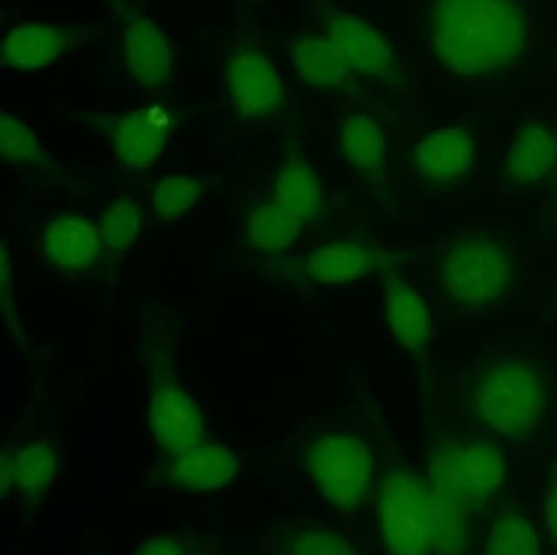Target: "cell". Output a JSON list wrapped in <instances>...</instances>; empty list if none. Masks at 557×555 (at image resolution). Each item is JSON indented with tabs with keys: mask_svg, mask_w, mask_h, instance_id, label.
<instances>
[{
	"mask_svg": "<svg viewBox=\"0 0 557 555\" xmlns=\"http://www.w3.org/2000/svg\"><path fill=\"white\" fill-rule=\"evenodd\" d=\"M528 13L511 0H441L432 8V41L437 61L467 77L511 69L528 41Z\"/></svg>",
	"mask_w": 557,
	"mask_h": 555,
	"instance_id": "cell-1",
	"label": "cell"
},
{
	"mask_svg": "<svg viewBox=\"0 0 557 555\" xmlns=\"http://www.w3.org/2000/svg\"><path fill=\"white\" fill-rule=\"evenodd\" d=\"M463 511L421 474L392 470L377 491V520L391 555H458L466 545Z\"/></svg>",
	"mask_w": 557,
	"mask_h": 555,
	"instance_id": "cell-2",
	"label": "cell"
},
{
	"mask_svg": "<svg viewBox=\"0 0 557 555\" xmlns=\"http://www.w3.org/2000/svg\"><path fill=\"white\" fill-rule=\"evenodd\" d=\"M546 373L524 357H497L480 362L466 392L475 425L510 441L531 437L546 407Z\"/></svg>",
	"mask_w": 557,
	"mask_h": 555,
	"instance_id": "cell-3",
	"label": "cell"
},
{
	"mask_svg": "<svg viewBox=\"0 0 557 555\" xmlns=\"http://www.w3.org/2000/svg\"><path fill=\"white\" fill-rule=\"evenodd\" d=\"M512 275V246L500 233H463L450 243L444 257L445 296L462 308L484 310L502 304L510 292Z\"/></svg>",
	"mask_w": 557,
	"mask_h": 555,
	"instance_id": "cell-4",
	"label": "cell"
},
{
	"mask_svg": "<svg viewBox=\"0 0 557 555\" xmlns=\"http://www.w3.org/2000/svg\"><path fill=\"white\" fill-rule=\"evenodd\" d=\"M505 474L502 448L484 437H447L430 453L433 490L463 513L480 508L500 488Z\"/></svg>",
	"mask_w": 557,
	"mask_h": 555,
	"instance_id": "cell-5",
	"label": "cell"
},
{
	"mask_svg": "<svg viewBox=\"0 0 557 555\" xmlns=\"http://www.w3.org/2000/svg\"><path fill=\"white\" fill-rule=\"evenodd\" d=\"M306 466L329 503L352 508L368 497L373 459L359 437L334 432L318 435L306 449Z\"/></svg>",
	"mask_w": 557,
	"mask_h": 555,
	"instance_id": "cell-6",
	"label": "cell"
},
{
	"mask_svg": "<svg viewBox=\"0 0 557 555\" xmlns=\"http://www.w3.org/2000/svg\"><path fill=\"white\" fill-rule=\"evenodd\" d=\"M226 86L234 109L245 119L271 116L281 107L280 74L257 47H240L228 57Z\"/></svg>",
	"mask_w": 557,
	"mask_h": 555,
	"instance_id": "cell-7",
	"label": "cell"
},
{
	"mask_svg": "<svg viewBox=\"0 0 557 555\" xmlns=\"http://www.w3.org/2000/svg\"><path fill=\"white\" fill-rule=\"evenodd\" d=\"M474 163V141L461 126L437 128L420 139L413 151L416 173L431 189H448L465 181Z\"/></svg>",
	"mask_w": 557,
	"mask_h": 555,
	"instance_id": "cell-8",
	"label": "cell"
},
{
	"mask_svg": "<svg viewBox=\"0 0 557 555\" xmlns=\"http://www.w3.org/2000/svg\"><path fill=\"white\" fill-rule=\"evenodd\" d=\"M325 36L344 53L351 71L387 78L394 67L392 48L384 36L363 18L342 10L326 15Z\"/></svg>",
	"mask_w": 557,
	"mask_h": 555,
	"instance_id": "cell-9",
	"label": "cell"
},
{
	"mask_svg": "<svg viewBox=\"0 0 557 555\" xmlns=\"http://www.w3.org/2000/svg\"><path fill=\"white\" fill-rule=\"evenodd\" d=\"M150 429L170 454L202 444L203 419L194 398L180 386H159L150 403Z\"/></svg>",
	"mask_w": 557,
	"mask_h": 555,
	"instance_id": "cell-10",
	"label": "cell"
},
{
	"mask_svg": "<svg viewBox=\"0 0 557 555\" xmlns=\"http://www.w3.org/2000/svg\"><path fill=\"white\" fill-rule=\"evenodd\" d=\"M236 469V457L228 447L199 444L171 454L158 472V482L186 491H213L226 485Z\"/></svg>",
	"mask_w": 557,
	"mask_h": 555,
	"instance_id": "cell-11",
	"label": "cell"
},
{
	"mask_svg": "<svg viewBox=\"0 0 557 555\" xmlns=\"http://www.w3.org/2000/svg\"><path fill=\"white\" fill-rule=\"evenodd\" d=\"M556 159V134L537 121H525L516 128L504 157V178L515 187L533 185L550 172Z\"/></svg>",
	"mask_w": 557,
	"mask_h": 555,
	"instance_id": "cell-12",
	"label": "cell"
},
{
	"mask_svg": "<svg viewBox=\"0 0 557 555\" xmlns=\"http://www.w3.org/2000/svg\"><path fill=\"white\" fill-rule=\"evenodd\" d=\"M124 55L133 77L156 87L171 73V54L163 33L149 18L132 17L124 26Z\"/></svg>",
	"mask_w": 557,
	"mask_h": 555,
	"instance_id": "cell-13",
	"label": "cell"
},
{
	"mask_svg": "<svg viewBox=\"0 0 557 555\" xmlns=\"http://www.w3.org/2000/svg\"><path fill=\"white\" fill-rule=\"evenodd\" d=\"M166 121L158 108L136 110L120 118L112 130L119 159L132 168L151 164L164 146Z\"/></svg>",
	"mask_w": 557,
	"mask_h": 555,
	"instance_id": "cell-14",
	"label": "cell"
},
{
	"mask_svg": "<svg viewBox=\"0 0 557 555\" xmlns=\"http://www.w3.org/2000/svg\"><path fill=\"white\" fill-rule=\"evenodd\" d=\"M302 222L317 221L323 211L322 186L315 168L301 155L287 156L273 181V200Z\"/></svg>",
	"mask_w": 557,
	"mask_h": 555,
	"instance_id": "cell-15",
	"label": "cell"
},
{
	"mask_svg": "<svg viewBox=\"0 0 557 555\" xmlns=\"http://www.w3.org/2000/svg\"><path fill=\"white\" fill-rule=\"evenodd\" d=\"M57 472L54 449L45 443L18 447L7 455L2 453L0 464V491L3 499L13 490L28 498L41 497L51 486Z\"/></svg>",
	"mask_w": 557,
	"mask_h": 555,
	"instance_id": "cell-16",
	"label": "cell"
},
{
	"mask_svg": "<svg viewBox=\"0 0 557 555\" xmlns=\"http://www.w3.org/2000/svg\"><path fill=\"white\" fill-rule=\"evenodd\" d=\"M386 258L382 249L354 240H336L308 255L307 273L324 283L350 281L379 267Z\"/></svg>",
	"mask_w": 557,
	"mask_h": 555,
	"instance_id": "cell-17",
	"label": "cell"
},
{
	"mask_svg": "<svg viewBox=\"0 0 557 555\" xmlns=\"http://www.w3.org/2000/svg\"><path fill=\"white\" fill-rule=\"evenodd\" d=\"M386 316L399 344L422 354L430 337L429 309L422 296L400 278L386 282Z\"/></svg>",
	"mask_w": 557,
	"mask_h": 555,
	"instance_id": "cell-18",
	"label": "cell"
},
{
	"mask_svg": "<svg viewBox=\"0 0 557 555\" xmlns=\"http://www.w3.org/2000/svg\"><path fill=\"white\" fill-rule=\"evenodd\" d=\"M47 258L63 268L89 267L99 255L95 226L79 217H64L51 222L44 236Z\"/></svg>",
	"mask_w": 557,
	"mask_h": 555,
	"instance_id": "cell-19",
	"label": "cell"
},
{
	"mask_svg": "<svg viewBox=\"0 0 557 555\" xmlns=\"http://www.w3.org/2000/svg\"><path fill=\"white\" fill-rule=\"evenodd\" d=\"M67 42L66 34L47 24H23L2 41V62L17 70L40 69L55 59Z\"/></svg>",
	"mask_w": 557,
	"mask_h": 555,
	"instance_id": "cell-20",
	"label": "cell"
},
{
	"mask_svg": "<svg viewBox=\"0 0 557 555\" xmlns=\"http://www.w3.org/2000/svg\"><path fill=\"white\" fill-rule=\"evenodd\" d=\"M292 60L302 78L314 86L341 87L350 76L344 53L325 35L305 36L296 41Z\"/></svg>",
	"mask_w": 557,
	"mask_h": 555,
	"instance_id": "cell-21",
	"label": "cell"
},
{
	"mask_svg": "<svg viewBox=\"0 0 557 555\" xmlns=\"http://www.w3.org/2000/svg\"><path fill=\"white\" fill-rule=\"evenodd\" d=\"M345 156L364 181L379 183L386 161L381 126L369 115L352 114L342 131Z\"/></svg>",
	"mask_w": 557,
	"mask_h": 555,
	"instance_id": "cell-22",
	"label": "cell"
},
{
	"mask_svg": "<svg viewBox=\"0 0 557 555\" xmlns=\"http://www.w3.org/2000/svg\"><path fill=\"white\" fill-rule=\"evenodd\" d=\"M304 222L274 201L251 209L248 230L251 243L262 249H280L293 243Z\"/></svg>",
	"mask_w": 557,
	"mask_h": 555,
	"instance_id": "cell-23",
	"label": "cell"
},
{
	"mask_svg": "<svg viewBox=\"0 0 557 555\" xmlns=\"http://www.w3.org/2000/svg\"><path fill=\"white\" fill-rule=\"evenodd\" d=\"M485 555H539L533 526L519 515H502L491 527Z\"/></svg>",
	"mask_w": 557,
	"mask_h": 555,
	"instance_id": "cell-24",
	"label": "cell"
},
{
	"mask_svg": "<svg viewBox=\"0 0 557 555\" xmlns=\"http://www.w3.org/2000/svg\"><path fill=\"white\" fill-rule=\"evenodd\" d=\"M141 222L140 210L131 199H117L104 211L100 235L112 250L127 248L137 237Z\"/></svg>",
	"mask_w": 557,
	"mask_h": 555,
	"instance_id": "cell-25",
	"label": "cell"
},
{
	"mask_svg": "<svg viewBox=\"0 0 557 555\" xmlns=\"http://www.w3.org/2000/svg\"><path fill=\"white\" fill-rule=\"evenodd\" d=\"M1 157L10 163H33L41 158L42 149L35 133L18 118L1 112Z\"/></svg>",
	"mask_w": 557,
	"mask_h": 555,
	"instance_id": "cell-26",
	"label": "cell"
},
{
	"mask_svg": "<svg viewBox=\"0 0 557 555\" xmlns=\"http://www.w3.org/2000/svg\"><path fill=\"white\" fill-rule=\"evenodd\" d=\"M201 192L199 180L189 176H170L162 180L153 193V206L160 217L184 213L197 201Z\"/></svg>",
	"mask_w": 557,
	"mask_h": 555,
	"instance_id": "cell-27",
	"label": "cell"
},
{
	"mask_svg": "<svg viewBox=\"0 0 557 555\" xmlns=\"http://www.w3.org/2000/svg\"><path fill=\"white\" fill-rule=\"evenodd\" d=\"M287 555H356V552L341 533L310 528L298 530L292 535Z\"/></svg>",
	"mask_w": 557,
	"mask_h": 555,
	"instance_id": "cell-28",
	"label": "cell"
},
{
	"mask_svg": "<svg viewBox=\"0 0 557 555\" xmlns=\"http://www.w3.org/2000/svg\"><path fill=\"white\" fill-rule=\"evenodd\" d=\"M133 555H198L195 538L182 533H163L140 543Z\"/></svg>",
	"mask_w": 557,
	"mask_h": 555,
	"instance_id": "cell-29",
	"label": "cell"
},
{
	"mask_svg": "<svg viewBox=\"0 0 557 555\" xmlns=\"http://www.w3.org/2000/svg\"><path fill=\"white\" fill-rule=\"evenodd\" d=\"M545 519L547 533L557 546V458L548 470V482L545 497Z\"/></svg>",
	"mask_w": 557,
	"mask_h": 555,
	"instance_id": "cell-30",
	"label": "cell"
},
{
	"mask_svg": "<svg viewBox=\"0 0 557 555\" xmlns=\"http://www.w3.org/2000/svg\"><path fill=\"white\" fill-rule=\"evenodd\" d=\"M556 139H557V134H556Z\"/></svg>",
	"mask_w": 557,
	"mask_h": 555,
	"instance_id": "cell-31",
	"label": "cell"
}]
</instances>
